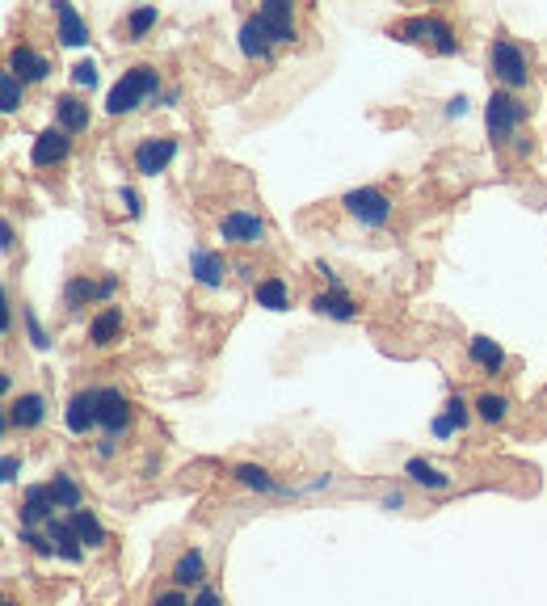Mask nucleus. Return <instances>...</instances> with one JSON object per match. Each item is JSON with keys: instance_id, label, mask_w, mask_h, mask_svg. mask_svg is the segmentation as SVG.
<instances>
[{"instance_id": "30", "label": "nucleus", "mask_w": 547, "mask_h": 606, "mask_svg": "<svg viewBox=\"0 0 547 606\" xmlns=\"http://www.w3.org/2000/svg\"><path fill=\"white\" fill-rule=\"evenodd\" d=\"M468 358L476 362L480 371H489V375H501V371H505V350L497 346L493 337H472V341H468Z\"/></svg>"}, {"instance_id": "23", "label": "nucleus", "mask_w": 547, "mask_h": 606, "mask_svg": "<svg viewBox=\"0 0 547 606\" xmlns=\"http://www.w3.org/2000/svg\"><path fill=\"white\" fill-rule=\"evenodd\" d=\"M68 527L76 531V539L85 543L89 552H101L110 543V535H106V527H101V518L93 514V510H72L68 514Z\"/></svg>"}, {"instance_id": "29", "label": "nucleus", "mask_w": 547, "mask_h": 606, "mask_svg": "<svg viewBox=\"0 0 547 606\" xmlns=\"http://www.w3.org/2000/svg\"><path fill=\"white\" fill-rule=\"evenodd\" d=\"M51 497H55V505H59V510H85V493H80V480L72 476V472H55L51 480Z\"/></svg>"}, {"instance_id": "10", "label": "nucleus", "mask_w": 547, "mask_h": 606, "mask_svg": "<svg viewBox=\"0 0 547 606\" xmlns=\"http://www.w3.org/2000/svg\"><path fill=\"white\" fill-rule=\"evenodd\" d=\"M97 421H101V388H80V392H72L68 409H64V426H68V434L85 438V434L97 430Z\"/></svg>"}, {"instance_id": "5", "label": "nucleus", "mask_w": 547, "mask_h": 606, "mask_svg": "<svg viewBox=\"0 0 547 606\" xmlns=\"http://www.w3.org/2000/svg\"><path fill=\"white\" fill-rule=\"evenodd\" d=\"M341 211H346L350 219H358L362 228H383L392 219V198L379 186H362V190L341 194Z\"/></svg>"}, {"instance_id": "24", "label": "nucleus", "mask_w": 547, "mask_h": 606, "mask_svg": "<svg viewBox=\"0 0 547 606\" xmlns=\"http://www.w3.org/2000/svg\"><path fill=\"white\" fill-rule=\"evenodd\" d=\"M476 417L484 421V426H505V421L514 417V400L505 396V392H480L476 396Z\"/></svg>"}, {"instance_id": "15", "label": "nucleus", "mask_w": 547, "mask_h": 606, "mask_svg": "<svg viewBox=\"0 0 547 606\" xmlns=\"http://www.w3.org/2000/svg\"><path fill=\"white\" fill-rule=\"evenodd\" d=\"M257 17H261V26L270 30V38L274 43H295L299 38V9L295 5H261L257 9Z\"/></svg>"}, {"instance_id": "9", "label": "nucleus", "mask_w": 547, "mask_h": 606, "mask_svg": "<svg viewBox=\"0 0 547 606\" xmlns=\"http://www.w3.org/2000/svg\"><path fill=\"white\" fill-rule=\"evenodd\" d=\"M135 426V404L123 396V388H101V421L97 430L106 438H123Z\"/></svg>"}, {"instance_id": "18", "label": "nucleus", "mask_w": 547, "mask_h": 606, "mask_svg": "<svg viewBox=\"0 0 547 606\" xmlns=\"http://www.w3.org/2000/svg\"><path fill=\"white\" fill-rule=\"evenodd\" d=\"M123 329H127V312L118 308V303H106V308H97V316L89 320V341L97 350H106L123 337Z\"/></svg>"}, {"instance_id": "21", "label": "nucleus", "mask_w": 547, "mask_h": 606, "mask_svg": "<svg viewBox=\"0 0 547 606\" xmlns=\"http://www.w3.org/2000/svg\"><path fill=\"white\" fill-rule=\"evenodd\" d=\"M253 295H257V308H270V312H282L291 308V282L282 274H266L253 282Z\"/></svg>"}, {"instance_id": "20", "label": "nucleus", "mask_w": 547, "mask_h": 606, "mask_svg": "<svg viewBox=\"0 0 547 606\" xmlns=\"http://www.w3.org/2000/svg\"><path fill=\"white\" fill-rule=\"evenodd\" d=\"M55 127H64L68 135L89 131V127H93V110H89V101H80L76 93H64V97L55 101Z\"/></svg>"}, {"instance_id": "41", "label": "nucleus", "mask_w": 547, "mask_h": 606, "mask_svg": "<svg viewBox=\"0 0 547 606\" xmlns=\"http://www.w3.org/2000/svg\"><path fill=\"white\" fill-rule=\"evenodd\" d=\"M5 606H17V602H13V598H5Z\"/></svg>"}, {"instance_id": "6", "label": "nucleus", "mask_w": 547, "mask_h": 606, "mask_svg": "<svg viewBox=\"0 0 547 606\" xmlns=\"http://www.w3.org/2000/svg\"><path fill=\"white\" fill-rule=\"evenodd\" d=\"M484 118H489V135H493V144L497 148H505L510 139L522 131V123H526V106L514 97V93H505V89H497L493 97H489V110H484Z\"/></svg>"}, {"instance_id": "7", "label": "nucleus", "mask_w": 547, "mask_h": 606, "mask_svg": "<svg viewBox=\"0 0 547 606\" xmlns=\"http://www.w3.org/2000/svg\"><path fill=\"white\" fill-rule=\"evenodd\" d=\"M173 156H177L173 135H144V139H135V148H131V165L139 177H156L173 165Z\"/></svg>"}, {"instance_id": "32", "label": "nucleus", "mask_w": 547, "mask_h": 606, "mask_svg": "<svg viewBox=\"0 0 547 606\" xmlns=\"http://www.w3.org/2000/svg\"><path fill=\"white\" fill-rule=\"evenodd\" d=\"M468 400H463V396H451L447 400V417H442L438 421V434H455V430H463V426H468Z\"/></svg>"}, {"instance_id": "27", "label": "nucleus", "mask_w": 547, "mask_h": 606, "mask_svg": "<svg viewBox=\"0 0 547 606\" xmlns=\"http://www.w3.org/2000/svg\"><path fill=\"white\" fill-rule=\"evenodd\" d=\"M190 261H194V278L202 282V287H224V278H228V261L219 257V253L194 249V253H190Z\"/></svg>"}, {"instance_id": "35", "label": "nucleus", "mask_w": 547, "mask_h": 606, "mask_svg": "<svg viewBox=\"0 0 547 606\" xmlns=\"http://www.w3.org/2000/svg\"><path fill=\"white\" fill-rule=\"evenodd\" d=\"M72 80H76V89H93V85H97V64H93V59L76 64V68H72Z\"/></svg>"}, {"instance_id": "14", "label": "nucleus", "mask_w": 547, "mask_h": 606, "mask_svg": "<svg viewBox=\"0 0 547 606\" xmlns=\"http://www.w3.org/2000/svg\"><path fill=\"white\" fill-rule=\"evenodd\" d=\"M9 72L22 80V85H43V80L51 76V59L43 51H34V47H13L9 51Z\"/></svg>"}, {"instance_id": "16", "label": "nucleus", "mask_w": 547, "mask_h": 606, "mask_svg": "<svg viewBox=\"0 0 547 606\" xmlns=\"http://www.w3.org/2000/svg\"><path fill=\"white\" fill-rule=\"evenodd\" d=\"M114 291H118V278L114 274H106V278L76 274L68 282V291H64V303H68V308H85V303H93V299H110Z\"/></svg>"}, {"instance_id": "40", "label": "nucleus", "mask_w": 547, "mask_h": 606, "mask_svg": "<svg viewBox=\"0 0 547 606\" xmlns=\"http://www.w3.org/2000/svg\"><path fill=\"white\" fill-rule=\"evenodd\" d=\"M383 510H404V497H400V493H388V497H383Z\"/></svg>"}, {"instance_id": "39", "label": "nucleus", "mask_w": 547, "mask_h": 606, "mask_svg": "<svg viewBox=\"0 0 547 606\" xmlns=\"http://www.w3.org/2000/svg\"><path fill=\"white\" fill-rule=\"evenodd\" d=\"M17 468H22V459H17V455H5V484L17 480Z\"/></svg>"}, {"instance_id": "36", "label": "nucleus", "mask_w": 547, "mask_h": 606, "mask_svg": "<svg viewBox=\"0 0 547 606\" xmlns=\"http://www.w3.org/2000/svg\"><path fill=\"white\" fill-rule=\"evenodd\" d=\"M194 606H228V598L207 581V585H198V590H194Z\"/></svg>"}, {"instance_id": "8", "label": "nucleus", "mask_w": 547, "mask_h": 606, "mask_svg": "<svg viewBox=\"0 0 547 606\" xmlns=\"http://www.w3.org/2000/svg\"><path fill=\"white\" fill-rule=\"evenodd\" d=\"M9 417V426H17L22 434H34L38 426L47 421V413H51V400L38 392V388H26V392H17V396H9V404L0 409Z\"/></svg>"}, {"instance_id": "2", "label": "nucleus", "mask_w": 547, "mask_h": 606, "mask_svg": "<svg viewBox=\"0 0 547 606\" xmlns=\"http://www.w3.org/2000/svg\"><path fill=\"white\" fill-rule=\"evenodd\" d=\"M489 72H493V80L505 93L526 89V85H531V55H526L522 43H514V38L501 34V38L489 43Z\"/></svg>"}, {"instance_id": "13", "label": "nucleus", "mask_w": 547, "mask_h": 606, "mask_svg": "<svg viewBox=\"0 0 547 606\" xmlns=\"http://www.w3.org/2000/svg\"><path fill=\"white\" fill-rule=\"evenodd\" d=\"M55 497H51V484H30L22 493V505H17V518H22V527H47L55 518Z\"/></svg>"}, {"instance_id": "26", "label": "nucleus", "mask_w": 547, "mask_h": 606, "mask_svg": "<svg viewBox=\"0 0 547 606\" xmlns=\"http://www.w3.org/2000/svg\"><path fill=\"white\" fill-rule=\"evenodd\" d=\"M312 312L316 316H329V320H354L358 316V303L346 291H320V295H312Z\"/></svg>"}, {"instance_id": "37", "label": "nucleus", "mask_w": 547, "mask_h": 606, "mask_svg": "<svg viewBox=\"0 0 547 606\" xmlns=\"http://www.w3.org/2000/svg\"><path fill=\"white\" fill-rule=\"evenodd\" d=\"M93 455H97L101 463H110V459L118 455V438H106V434H101V438L93 442Z\"/></svg>"}, {"instance_id": "11", "label": "nucleus", "mask_w": 547, "mask_h": 606, "mask_svg": "<svg viewBox=\"0 0 547 606\" xmlns=\"http://www.w3.org/2000/svg\"><path fill=\"white\" fill-rule=\"evenodd\" d=\"M68 156H72V135H68L64 127H47L43 135L34 139L30 165H34V169H55V165H64Z\"/></svg>"}, {"instance_id": "4", "label": "nucleus", "mask_w": 547, "mask_h": 606, "mask_svg": "<svg viewBox=\"0 0 547 606\" xmlns=\"http://www.w3.org/2000/svg\"><path fill=\"white\" fill-rule=\"evenodd\" d=\"M219 240L232 249H261L270 240V228H266V215H261L257 207H249V202H240V207L224 211L219 215Z\"/></svg>"}, {"instance_id": "31", "label": "nucleus", "mask_w": 547, "mask_h": 606, "mask_svg": "<svg viewBox=\"0 0 547 606\" xmlns=\"http://www.w3.org/2000/svg\"><path fill=\"white\" fill-rule=\"evenodd\" d=\"M55 26H59V43H68V47H80L89 38L85 22H80V13L72 5H55Z\"/></svg>"}, {"instance_id": "33", "label": "nucleus", "mask_w": 547, "mask_h": 606, "mask_svg": "<svg viewBox=\"0 0 547 606\" xmlns=\"http://www.w3.org/2000/svg\"><path fill=\"white\" fill-rule=\"evenodd\" d=\"M22 97H26V85L17 80L13 72L0 76V106H5V114H17L22 110Z\"/></svg>"}, {"instance_id": "17", "label": "nucleus", "mask_w": 547, "mask_h": 606, "mask_svg": "<svg viewBox=\"0 0 547 606\" xmlns=\"http://www.w3.org/2000/svg\"><path fill=\"white\" fill-rule=\"evenodd\" d=\"M169 581L181 585V590H198V585H207V556H202V548H181L169 564Z\"/></svg>"}, {"instance_id": "3", "label": "nucleus", "mask_w": 547, "mask_h": 606, "mask_svg": "<svg viewBox=\"0 0 547 606\" xmlns=\"http://www.w3.org/2000/svg\"><path fill=\"white\" fill-rule=\"evenodd\" d=\"M160 93V72L152 64H135L131 72H123V80L110 89V101H106V110L114 118H123L139 106H148V101Z\"/></svg>"}, {"instance_id": "25", "label": "nucleus", "mask_w": 547, "mask_h": 606, "mask_svg": "<svg viewBox=\"0 0 547 606\" xmlns=\"http://www.w3.org/2000/svg\"><path fill=\"white\" fill-rule=\"evenodd\" d=\"M43 531L51 535V543H55V556H59V560H68V564H80V560H85V543L76 539V531L68 527V522H55V518H51Z\"/></svg>"}, {"instance_id": "1", "label": "nucleus", "mask_w": 547, "mask_h": 606, "mask_svg": "<svg viewBox=\"0 0 547 606\" xmlns=\"http://www.w3.org/2000/svg\"><path fill=\"white\" fill-rule=\"evenodd\" d=\"M392 34L400 38V43H417V47L434 51V55H459L463 51L455 26L442 13H413V17H404V22H396Z\"/></svg>"}, {"instance_id": "38", "label": "nucleus", "mask_w": 547, "mask_h": 606, "mask_svg": "<svg viewBox=\"0 0 547 606\" xmlns=\"http://www.w3.org/2000/svg\"><path fill=\"white\" fill-rule=\"evenodd\" d=\"M510 148H514V156H518V160H526V156L535 152V144H531V135H526V131H518V135L510 139Z\"/></svg>"}, {"instance_id": "28", "label": "nucleus", "mask_w": 547, "mask_h": 606, "mask_svg": "<svg viewBox=\"0 0 547 606\" xmlns=\"http://www.w3.org/2000/svg\"><path fill=\"white\" fill-rule=\"evenodd\" d=\"M156 22H160V13H156L152 5H139V9H131V13L123 17L118 34H123V43H144V38L156 30Z\"/></svg>"}, {"instance_id": "22", "label": "nucleus", "mask_w": 547, "mask_h": 606, "mask_svg": "<svg viewBox=\"0 0 547 606\" xmlns=\"http://www.w3.org/2000/svg\"><path fill=\"white\" fill-rule=\"evenodd\" d=\"M404 476H409L417 489H430V493H447L451 484H455V476L442 472V468H434L430 459H409V463H404Z\"/></svg>"}, {"instance_id": "34", "label": "nucleus", "mask_w": 547, "mask_h": 606, "mask_svg": "<svg viewBox=\"0 0 547 606\" xmlns=\"http://www.w3.org/2000/svg\"><path fill=\"white\" fill-rule=\"evenodd\" d=\"M148 606H194V598H190L186 590H181V585L165 581V585H156V590H152Z\"/></svg>"}, {"instance_id": "12", "label": "nucleus", "mask_w": 547, "mask_h": 606, "mask_svg": "<svg viewBox=\"0 0 547 606\" xmlns=\"http://www.w3.org/2000/svg\"><path fill=\"white\" fill-rule=\"evenodd\" d=\"M240 51H245V59H253V64H270L274 59V38H270V30L261 26V17L257 13H245V22H240Z\"/></svg>"}, {"instance_id": "19", "label": "nucleus", "mask_w": 547, "mask_h": 606, "mask_svg": "<svg viewBox=\"0 0 547 606\" xmlns=\"http://www.w3.org/2000/svg\"><path fill=\"white\" fill-rule=\"evenodd\" d=\"M228 476H232V484H240V489H249V493H291L274 480V472L266 463H232Z\"/></svg>"}]
</instances>
